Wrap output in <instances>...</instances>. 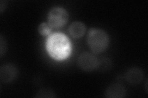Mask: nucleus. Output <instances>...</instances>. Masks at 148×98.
Instances as JSON below:
<instances>
[{
  "label": "nucleus",
  "instance_id": "f257e3e1",
  "mask_svg": "<svg viewBox=\"0 0 148 98\" xmlns=\"http://www.w3.org/2000/svg\"><path fill=\"white\" fill-rule=\"evenodd\" d=\"M46 49L55 59L67 58L71 52V44L67 37L60 32L51 34L46 42Z\"/></svg>",
  "mask_w": 148,
  "mask_h": 98
},
{
  "label": "nucleus",
  "instance_id": "f03ea898",
  "mask_svg": "<svg viewBox=\"0 0 148 98\" xmlns=\"http://www.w3.org/2000/svg\"><path fill=\"white\" fill-rule=\"evenodd\" d=\"M88 44L91 50L95 53L104 52L109 43L108 34L101 29H91L87 36Z\"/></svg>",
  "mask_w": 148,
  "mask_h": 98
},
{
  "label": "nucleus",
  "instance_id": "7ed1b4c3",
  "mask_svg": "<svg viewBox=\"0 0 148 98\" xmlns=\"http://www.w3.org/2000/svg\"><path fill=\"white\" fill-rule=\"evenodd\" d=\"M69 19L68 13L65 9L55 7L49 11L48 15V24L51 28H59L66 24Z\"/></svg>",
  "mask_w": 148,
  "mask_h": 98
},
{
  "label": "nucleus",
  "instance_id": "20e7f679",
  "mask_svg": "<svg viewBox=\"0 0 148 98\" xmlns=\"http://www.w3.org/2000/svg\"><path fill=\"white\" fill-rule=\"evenodd\" d=\"M99 60L95 55L90 52H84L78 59V64L80 68L85 71H92L97 69Z\"/></svg>",
  "mask_w": 148,
  "mask_h": 98
},
{
  "label": "nucleus",
  "instance_id": "39448f33",
  "mask_svg": "<svg viewBox=\"0 0 148 98\" xmlns=\"http://www.w3.org/2000/svg\"><path fill=\"white\" fill-rule=\"evenodd\" d=\"M18 75L17 68L12 64H4L0 69V80L4 83L13 81Z\"/></svg>",
  "mask_w": 148,
  "mask_h": 98
},
{
  "label": "nucleus",
  "instance_id": "423d86ee",
  "mask_svg": "<svg viewBox=\"0 0 148 98\" xmlns=\"http://www.w3.org/2000/svg\"><path fill=\"white\" fill-rule=\"evenodd\" d=\"M144 72L139 68L129 69L125 73V80L130 85H137L141 82L144 78Z\"/></svg>",
  "mask_w": 148,
  "mask_h": 98
},
{
  "label": "nucleus",
  "instance_id": "0eeeda50",
  "mask_svg": "<svg viewBox=\"0 0 148 98\" xmlns=\"http://www.w3.org/2000/svg\"><path fill=\"white\" fill-rule=\"evenodd\" d=\"M127 90L120 83H113L110 85L105 91V96L108 98H122L125 96Z\"/></svg>",
  "mask_w": 148,
  "mask_h": 98
},
{
  "label": "nucleus",
  "instance_id": "6e6552de",
  "mask_svg": "<svg viewBox=\"0 0 148 98\" xmlns=\"http://www.w3.org/2000/svg\"><path fill=\"white\" fill-rule=\"evenodd\" d=\"M86 31V26L84 23L76 21L72 23L69 27V32L73 38H80L84 35Z\"/></svg>",
  "mask_w": 148,
  "mask_h": 98
},
{
  "label": "nucleus",
  "instance_id": "1a4fd4ad",
  "mask_svg": "<svg viewBox=\"0 0 148 98\" xmlns=\"http://www.w3.org/2000/svg\"><path fill=\"white\" fill-rule=\"evenodd\" d=\"M36 97H41V98H53L55 97L56 95L54 92L49 88H42L37 92L35 96Z\"/></svg>",
  "mask_w": 148,
  "mask_h": 98
},
{
  "label": "nucleus",
  "instance_id": "9d476101",
  "mask_svg": "<svg viewBox=\"0 0 148 98\" xmlns=\"http://www.w3.org/2000/svg\"><path fill=\"white\" fill-rule=\"evenodd\" d=\"M51 27L46 23H42L38 26V32L42 36H48L51 32Z\"/></svg>",
  "mask_w": 148,
  "mask_h": 98
},
{
  "label": "nucleus",
  "instance_id": "9b49d317",
  "mask_svg": "<svg viewBox=\"0 0 148 98\" xmlns=\"http://www.w3.org/2000/svg\"><path fill=\"white\" fill-rule=\"evenodd\" d=\"M110 63L108 59H103L100 62L99 61V64L97 69H102L103 71H104L105 69H108L110 68Z\"/></svg>",
  "mask_w": 148,
  "mask_h": 98
},
{
  "label": "nucleus",
  "instance_id": "f8f14e48",
  "mask_svg": "<svg viewBox=\"0 0 148 98\" xmlns=\"http://www.w3.org/2000/svg\"><path fill=\"white\" fill-rule=\"evenodd\" d=\"M6 41L4 40L2 35L0 36V55L1 57H3V55L6 52Z\"/></svg>",
  "mask_w": 148,
  "mask_h": 98
},
{
  "label": "nucleus",
  "instance_id": "ddd939ff",
  "mask_svg": "<svg viewBox=\"0 0 148 98\" xmlns=\"http://www.w3.org/2000/svg\"><path fill=\"white\" fill-rule=\"evenodd\" d=\"M6 6V1H1V2H0V12H1V13H2L4 9H5Z\"/></svg>",
  "mask_w": 148,
  "mask_h": 98
}]
</instances>
